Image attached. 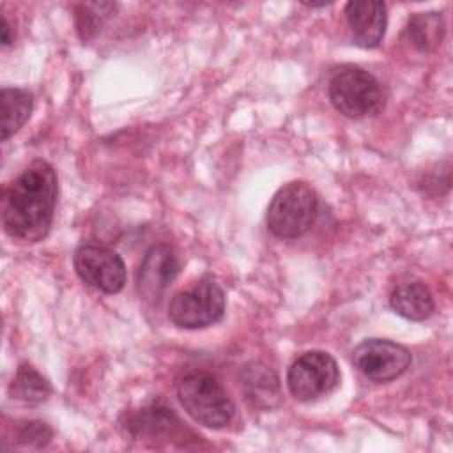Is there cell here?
<instances>
[{"label":"cell","instance_id":"6da1fadb","mask_svg":"<svg viewBox=\"0 0 453 453\" xmlns=\"http://www.w3.org/2000/svg\"><path fill=\"white\" fill-rule=\"evenodd\" d=\"M57 173L42 159L32 161L2 195V225L9 237L37 242L46 237L57 203Z\"/></svg>","mask_w":453,"mask_h":453},{"label":"cell","instance_id":"7a4b0ae2","mask_svg":"<svg viewBox=\"0 0 453 453\" xmlns=\"http://www.w3.org/2000/svg\"><path fill=\"white\" fill-rule=\"evenodd\" d=\"M179 402L186 412L200 425L209 428L226 426L235 407L219 380L203 370H189L175 384Z\"/></svg>","mask_w":453,"mask_h":453},{"label":"cell","instance_id":"3957f363","mask_svg":"<svg viewBox=\"0 0 453 453\" xmlns=\"http://www.w3.org/2000/svg\"><path fill=\"white\" fill-rule=\"evenodd\" d=\"M319 211L315 189L304 180L285 184L273 196L267 209V228L280 239H296L304 235Z\"/></svg>","mask_w":453,"mask_h":453},{"label":"cell","instance_id":"277c9868","mask_svg":"<svg viewBox=\"0 0 453 453\" xmlns=\"http://www.w3.org/2000/svg\"><path fill=\"white\" fill-rule=\"evenodd\" d=\"M333 106L349 119L372 117L382 111L386 96L373 74L356 65L340 67L329 80Z\"/></svg>","mask_w":453,"mask_h":453},{"label":"cell","instance_id":"5b68a950","mask_svg":"<svg viewBox=\"0 0 453 453\" xmlns=\"http://www.w3.org/2000/svg\"><path fill=\"white\" fill-rule=\"evenodd\" d=\"M223 313L225 292L212 278H202L191 288L175 294L168 306L170 320L184 329L212 326Z\"/></svg>","mask_w":453,"mask_h":453},{"label":"cell","instance_id":"8992f818","mask_svg":"<svg viewBox=\"0 0 453 453\" xmlns=\"http://www.w3.org/2000/svg\"><path fill=\"white\" fill-rule=\"evenodd\" d=\"M287 384L294 398L311 402L329 395L340 384V370L334 357L322 350L301 354L288 368Z\"/></svg>","mask_w":453,"mask_h":453},{"label":"cell","instance_id":"52a82bcc","mask_svg":"<svg viewBox=\"0 0 453 453\" xmlns=\"http://www.w3.org/2000/svg\"><path fill=\"white\" fill-rule=\"evenodd\" d=\"M78 276L90 287L104 292L117 294L126 283V265L120 255L106 246L85 244L74 251L73 257Z\"/></svg>","mask_w":453,"mask_h":453},{"label":"cell","instance_id":"ba28073f","mask_svg":"<svg viewBox=\"0 0 453 453\" xmlns=\"http://www.w3.org/2000/svg\"><path fill=\"white\" fill-rule=\"evenodd\" d=\"M412 357L411 352L395 342L370 338L352 352L354 366L372 380L389 382L405 373Z\"/></svg>","mask_w":453,"mask_h":453},{"label":"cell","instance_id":"9c48e42d","mask_svg":"<svg viewBox=\"0 0 453 453\" xmlns=\"http://www.w3.org/2000/svg\"><path fill=\"white\" fill-rule=\"evenodd\" d=\"M180 271L175 250L168 244H156L147 250L136 278L140 297L156 303L163 297Z\"/></svg>","mask_w":453,"mask_h":453},{"label":"cell","instance_id":"30bf717a","mask_svg":"<svg viewBox=\"0 0 453 453\" xmlns=\"http://www.w3.org/2000/svg\"><path fill=\"white\" fill-rule=\"evenodd\" d=\"M347 21L354 42L361 48H375L386 32V4L380 0H352L345 5Z\"/></svg>","mask_w":453,"mask_h":453},{"label":"cell","instance_id":"8fae6325","mask_svg":"<svg viewBox=\"0 0 453 453\" xmlns=\"http://www.w3.org/2000/svg\"><path fill=\"white\" fill-rule=\"evenodd\" d=\"M126 426L134 437L145 441L175 439L180 432L179 418L172 411L157 405L143 407L129 414Z\"/></svg>","mask_w":453,"mask_h":453},{"label":"cell","instance_id":"7c38bea8","mask_svg":"<svg viewBox=\"0 0 453 453\" xmlns=\"http://www.w3.org/2000/svg\"><path fill=\"white\" fill-rule=\"evenodd\" d=\"M391 308L403 319L425 320L434 311V297L421 281L400 283L389 297Z\"/></svg>","mask_w":453,"mask_h":453},{"label":"cell","instance_id":"4fadbf2b","mask_svg":"<svg viewBox=\"0 0 453 453\" xmlns=\"http://www.w3.org/2000/svg\"><path fill=\"white\" fill-rule=\"evenodd\" d=\"M241 380H242L244 395L253 405L271 409L278 403L280 384H278L276 373L271 368L260 363H251L244 366Z\"/></svg>","mask_w":453,"mask_h":453},{"label":"cell","instance_id":"5bb4252c","mask_svg":"<svg viewBox=\"0 0 453 453\" xmlns=\"http://www.w3.org/2000/svg\"><path fill=\"white\" fill-rule=\"evenodd\" d=\"M0 113H2V140L5 142L30 117L32 94L25 88H2Z\"/></svg>","mask_w":453,"mask_h":453},{"label":"cell","instance_id":"9a60e30c","mask_svg":"<svg viewBox=\"0 0 453 453\" xmlns=\"http://www.w3.org/2000/svg\"><path fill=\"white\" fill-rule=\"evenodd\" d=\"M9 393L16 400L37 405L50 396L51 386L48 379L42 377L32 365L23 363L16 370V375L9 386Z\"/></svg>","mask_w":453,"mask_h":453},{"label":"cell","instance_id":"2e32d148","mask_svg":"<svg viewBox=\"0 0 453 453\" xmlns=\"http://www.w3.org/2000/svg\"><path fill=\"white\" fill-rule=\"evenodd\" d=\"M409 41L421 51L437 48L444 35V19L437 12H418L407 25Z\"/></svg>","mask_w":453,"mask_h":453},{"label":"cell","instance_id":"e0dca14e","mask_svg":"<svg viewBox=\"0 0 453 453\" xmlns=\"http://www.w3.org/2000/svg\"><path fill=\"white\" fill-rule=\"evenodd\" d=\"M51 430L42 421H27L18 428V441L25 446L42 448L50 442Z\"/></svg>","mask_w":453,"mask_h":453},{"label":"cell","instance_id":"ac0fdd59","mask_svg":"<svg viewBox=\"0 0 453 453\" xmlns=\"http://www.w3.org/2000/svg\"><path fill=\"white\" fill-rule=\"evenodd\" d=\"M0 30H2V44H4V46H9L11 41H12V37H11V27H9V23H7L5 18H2V27H0Z\"/></svg>","mask_w":453,"mask_h":453}]
</instances>
